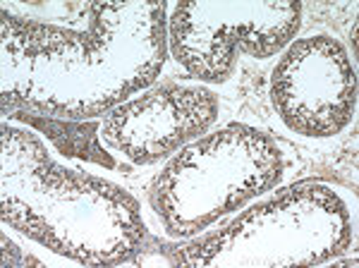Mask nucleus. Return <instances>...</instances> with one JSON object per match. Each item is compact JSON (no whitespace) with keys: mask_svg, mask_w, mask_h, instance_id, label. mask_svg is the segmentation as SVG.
Wrapping results in <instances>:
<instances>
[{"mask_svg":"<svg viewBox=\"0 0 359 268\" xmlns=\"http://www.w3.org/2000/svg\"><path fill=\"white\" fill-rule=\"evenodd\" d=\"M271 103L294 134L335 137L357 110V72L340 41L326 34L299 39L271 72Z\"/></svg>","mask_w":359,"mask_h":268,"instance_id":"7ed1b4c3","label":"nucleus"},{"mask_svg":"<svg viewBox=\"0 0 359 268\" xmlns=\"http://www.w3.org/2000/svg\"><path fill=\"white\" fill-rule=\"evenodd\" d=\"M218 108L211 89L170 81L115 106L103 120L101 137L137 166H151L204 134L218 120Z\"/></svg>","mask_w":359,"mask_h":268,"instance_id":"20e7f679","label":"nucleus"},{"mask_svg":"<svg viewBox=\"0 0 359 268\" xmlns=\"http://www.w3.org/2000/svg\"><path fill=\"white\" fill-rule=\"evenodd\" d=\"M302 25L299 3H180L168 22L172 58L201 81L230 79L237 55L271 58Z\"/></svg>","mask_w":359,"mask_h":268,"instance_id":"f03ea898","label":"nucleus"},{"mask_svg":"<svg viewBox=\"0 0 359 268\" xmlns=\"http://www.w3.org/2000/svg\"><path fill=\"white\" fill-rule=\"evenodd\" d=\"M283 177L280 151L264 132L230 125L180 149L151 185V206L165 230L196 235Z\"/></svg>","mask_w":359,"mask_h":268,"instance_id":"f257e3e1","label":"nucleus"},{"mask_svg":"<svg viewBox=\"0 0 359 268\" xmlns=\"http://www.w3.org/2000/svg\"><path fill=\"white\" fill-rule=\"evenodd\" d=\"M10 118L46 134V139H50L62 156H74V159L98 163V166L111 168V170L118 168L113 156L98 142V130H101L98 120L77 122L72 118H55V115L34 113V110H13Z\"/></svg>","mask_w":359,"mask_h":268,"instance_id":"39448f33","label":"nucleus"},{"mask_svg":"<svg viewBox=\"0 0 359 268\" xmlns=\"http://www.w3.org/2000/svg\"><path fill=\"white\" fill-rule=\"evenodd\" d=\"M352 51L357 53V25L352 27Z\"/></svg>","mask_w":359,"mask_h":268,"instance_id":"0eeeda50","label":"nucleus"},{"mask_svg":"<svg viewBox=\"0 0 359 268\" xmlns=\"http://www.w3.org/2000/svg\"><path fill=\"white\" fill-rule=\"evenodd\" d=\"M25 261L27 259L22 256L20 249L8 240V235H3V264L5 266H20V264H25Z\"/></svg>","mask_w":359,"mask_h":268,"instance_id":"423d86ee","label":"nucleus"}]
</instances>
